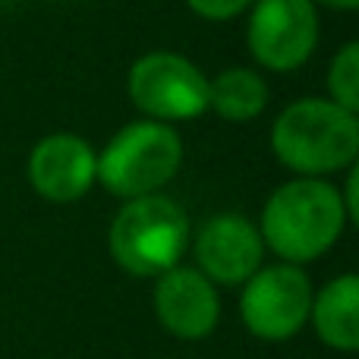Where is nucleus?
Returning a JSON list of instances; mask_svg holds the SVG:
<instances>
[{"label": "nucleus", "instance_id": "nucleus-1", "mask_svg": "<svg viewBox=\"0 0 359 359\" xmlns=\"http://www.w3.org/2000/svg\"><path fill=\"white\" fill-rule=\"evenodd\" d=\"M350 224L341 189L322 177H297L280 183L255 224L265 249L280 262L309 265L322 259Z\"/></svg>", "mask_w": 359, "mask_h": 359}, {"label": "nucleus", "instance_id": "nucleus-2", "mask_svg": "<svg viewBox=\"0 0 359 359\" xmlns=\"http://www.w3.org/2000/svg\"><path fill=\"white\" fill-rule=\"evenodd\" d=\"M271 151L297 177H331L359 158V114L331 98H297L271 126Z\"/></svg>", "mask_w": 359, "mask_h": 359}, {"label": "nucleus", "instance_id": "nucleus-3", "mask_svg": "<svg viewBox=\"0 0 359 359\" xmlns=\"http://www.w3.org/2000/svg\"><path fill=\"white\" fill-rule=\"evenodd\" d=\"M189 217L170 196L130 198L114 215L107 230V249L114 262L133 278H158L180 265L189 249Z\"/></svg>", "mask_w": 359, "mask_h": 359}, {"label": "nucleus", "instance_id": "nucleus-4", "mask_svg": "<svg viewBox=\"0 0 359 359\" xmlns=\"http://www.w3.org/2000/svg\"><path fill=\"white\" fill-rule=\"evenodd\" d=\"M183 164V139L170 123L158 120H133L111 136V142L98 151V177L111 196L142 198L161 192L177 177Z\"/></svg>", "mask_w": 359, "mask_h": 359}, {"label": "nucleus", "instance_id": "nucleus-5", "mask_svg": "<svg viewBox=\"0 0 359 359\" xmlns=\"http://www.w3.org/2000/svg\"><path fill=\"white\" fill-rule=\"evenodd\" d=\"M126 95L145 120L186 123L208 114V76L177 50H149L126 73Z\"/></svg>", "mask_w": 359, "mask_h": 359}, {"label": "nucleus", "instance_id": "nucleus-6", "mask_svg": "<svg viewBox=\"0 0 359 359\" xmlns=\"http://www.w3.org/2000/svg\"><path fill=\"white\" fill-rule=\"evenodd\" d=\"M312 293H316V287H312L303 265H290V262L262 265L243 284L240 318L249 334L259 341H293L309 325Z\"/></svg>", "mask_w": 359, "mask_h": 359}, {"label": "nucleus", "instance_id": "nucleus-7", "mask_svg": "<svg viewBox=\"0 0 359 359\" xmlns=\"http://www.w3.org/2000/svg\"><path fill=\"white\" fill-rule=\"evenodd\" d=\"M246 48L268 73H293L318 48L316 0H252Z\"/></svg>", "mask_w": 359, "mask_h": 359}, {"label": "nucleus", "instance_id": "nucleus-8", "mask_svg": "<svg viewBox=\"0 0 359 359\" xmlns=\"http://www.w3.org/2000/svg\"><path fill=\"white\" fill-rule=\"evenodd\" d=\"M196 268L215 287H243L265 265V243L246 215L221 211L198 224L189 236Z\"/></svg>", "mask_w": 359, "mask_h": 359}, {"label": "nucleus", "instance_id": "nucleus-9", "mask_svg": "<svg viewBox=\"0 0 359 359\" xmlns=\"http://www.w3.org/2000/svg\"><path fill=\"white\" fill-rule=\"evenodd\" d=\"M155 316L177 341H205L221 322L217 287L196 265H174L155 278Z\"/></svg>", "mask_w": 359, "mask_h": 359}, {"label": "nucleus", "instance_id": "nucleus-10", "mask_svg": "<svg viewBox=\"0 0 359 359\" xmlns=\"http://www.w3.org/2000/svg\"><path fill=\"white\" fill-rule=\"evenodd\" d=\"M25 177L32 189L48 202H79L98 177V151L76 133H50L32 149Z\"/></svg>", "mask_w": 359, "mask_h": 359}, {"label": "nucleus", "instance_id": "nucleus-11", "mask_svg": "<svg viewBox=\"0 0 359 359\" xmlns=\"http://www.w3.org/2000/svg\"><path fill=\"white\" fill-rule=\"evenodd\" d=\"M309 322L325 347L337 353H353L359 347V278L353 271L337 274L312 293Z\"/></svg>", "mask_w": 359, "mask_h": 359}, {"label": "nucleus", "instance_id": "nucleus-12", "mask_svg": "<svg viewBox=\"0 0 359 359\" xmlns=\"http://www.w3.org/2000/svg\"><path fill=\"white\" fill-rule=\"evenodd\" d=\"M271 88L252 67H227L208 79V111L227 123H249L268 107Z\"/></svg>", "mask_w": 359, "mask_h": 359}, {"label": "nucleus", "instance_id": "nucleus-13", "mask_svg": "<svg viewBox=\"0 0 359 359\" xmlns=\"http://www.w3.org/2000/svg\"><path fill=\"white\" fill-rule=\"evenodd\" d=\"M328 98L359 114V44L347 41L328 67Z\"/></svg>", "mask_w": 359, "mask_h": 359}, {"label": "nucleus", "instance_id": "nucleus-14", "mask_svg": "<svg viewBox=\"0 0 359 359\" xmlns=\"http://www.w3.org/2000/svg\"><path fill=\"white\" fill-rule=\"evenodd\" d=\"M192 13L205 22H227V19H236L252 6V0H186Z\"/></svg>", "mask_w": 359, "mask_h": 359}, {"label": "nucleus", "instance_id": "nucleus-15", "mask_svg": "<svg viewBox=\"0 0 359 359\" xmlns=\"http://www.w3.org/2000/svg\"><path fill=\"white\" fill-rule=\"evenodd\" d=\"M316 4L328 6V10H337V13H356L359 10V0H316Z\"/></svg>", "mask_w": 359, "mask_h": 359}]
</instances>
